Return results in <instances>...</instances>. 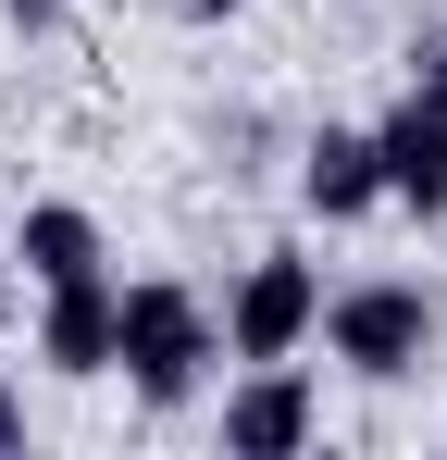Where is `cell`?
Listing matches in <instances>:
<instances>
[{"label":"cell","instance_id":"6da1fadb","mask_svg":"<svg viewBox=\"0 0 447 460\" xmlns=\"http://www.w3.org/2000/svg\"><path fill=\"white\" fill-rule=\"evenodd\" d=\"M212 361H224V323L199 311V287H174V274L125 287V336H112V374L137 385L149 411H187Z\"/></svg>","mask_w":447,"mask_h":460},{"label":"cell","instance_id":"7a4b0ae2","mask_svg":"<svg viewBox=\"0 0 447 460\" xmlns=\"http://www.w3.org/2000/svg\"><path fill=\"white\" fill-rule=\"evenodd\" d=\"M323 349H336L361 385H398V374L435 361V299H423L410 274H361V287L323 299Z\"/></svg>","mask_w":447,"mask_h":460},{"label":"cell","instance_id":"3957f363","mask_svg":"<svg viewBox=\"0 0 447 460\" xmlns=\"http://www.w3.org/2000/svg\"><path fill=\"white\" fill-rule=\"evenodd\" d=\"M323 336V274L298 261V249H261L249 274H236V299H224V349L236 361H298Z\"/></svg>","mask_w":447,"mask_h":460},{"label":"cell","instance_id":"277c9868","mask_svg":"<svg viewBox=\"0 0 447 460\" xmlns=\"http://www.w3.org/2000/svg\"><path fill=\"white\" fill-rule=\"evenodd\" d=\"M311 436H323V398L298 361H249V385H224V448L236 460H286Z\"/></svg>","mask_w":447,"mask_h":460},{"label":"cell","instance_id":"5b68a950","mask_svg":"<svg viewBox=\"0 0 447 460\" xmlns=\"http://www.w3.org/2000/svg\"><path fill=\"white\" fill-rule=\"evenodd\" d=\"M372 162H385V199L398 212H447V100L435 87H398V112L372 125Z\"/></svg>","mask_w":447,"mask_h":460},{"label":"cell","instance_id":"8992f818","mask_svg":"<svg viewBox=\"0 0 447 460\" xmlns=\"http://www.w3.org/2000/svg\"><path fill=\"white\" fill-rule=\"evenodd\" d=\"M112 336H125V287L112 274H74V287H38V361L50 374H112Z\"/></svg>","mask_w":447,"mask_h":460},{"label":"cell","instance_id":"52a82bcc","mask_svg":"<svg viewBox=\"0 0 447 460\" xmlns=\"http://www.w3.org/2000/svg\"><path fill=\"white\" fill-rule=\"evenodd\" d=\"M298 199H311L323 225H361V212H385V162H372V125H323V137L298 150Z\"/></svg>","mask_w":447,"mask_h":460},{"label":"cell","instance_id":"ba28073f","mask_svg":"<svg viewBox=\"0 0 447 460\" xmlns=\"http://www.w3.org/2000/svg\"><path fill=\"white\" fill-rule=\"evenodd\" d=\"M13 274H25V287H74V274H112V249H100V212H74V199H38V212L13 225Z\"/></svg>","mask_w":447,"mask_h":460},{"label":"cell","instance_id":"9c48e42d","mask_svg":"<svg viewBox=\"0 0 447 460\" xmlns=\"http://www.w3.org/2000/svg\"><path fill=\"white\" fill-rule=\"evenodd\" d=\"M410 87H435V100H447V38H423V50H410Z\"/></svg>","mask_w":447,"mask_h":460},{"label":"cell","instance_id":"30bf717a","mask_svg":"<svg viewBox=\"0 0 447 460\" xmlns=\"http://www.w3.org/2000/svg\"><path fill=\"white\" fill-rule=\"evenodd\" d=\"M174 13H187V25H236L249 0H174Z\"/></svg>","mask_w":447,"mask_h":460},{"label":"cell","instance_id":"8fae6325","mask_svg":"<svg viewBox=\"0 0 447 460\" xmlns=\"http://www.w3.org/2000/svg\"><path fill=\"white\" fill-rule=\"evenodd\" d=\"M0 448H25V398L13 385H0Z\"/></svg>","mask_w":447,"mask_h":460},{"label":"cell","instance_id":"7c38bea8","mask_svg":"<svg viewBox=\"0 0 447 460\" xmlns=\"http://www.w3.org/2000/svg\"><path fill=\"white\" fill-rule=\"evenodd\" d=\"M13 25H63V0H13Z\"/></svg>","mask_w":447,"mask_h":460},{"label":"cell","instance_id":"4fadbf2b","mask_svg":"<svg viewBox=\"0 0 447 460\" xmlns=\"http://www.w3.org/2000/svg\"><path fill=\"white\" fill-rule=\"evenodd\" d=\"M0 274H13V236H0Z\"/></svg>","mask_w":447,"mask_h":460}]
</instances>
